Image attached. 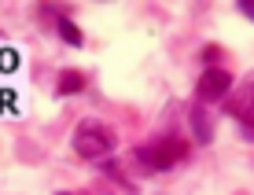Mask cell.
Listing matches in <instances>:
<instances>
[{
  "mask_svg": "<svg viewBox=\"0 0 254 195\" xmlns=\"http://www.w3.org/2000/svg\"><path fill=\"white\" fill-rule=\"evenodd\" d=\"M240 11L247 15V19H254V0H240Z\"/></svg>",
  "mask_w": 254,
  "mask_h": 195,
  "instance_id": "52a82bcc",
  "label": "cell"
},
{
  "mask_svg": "<svg viewBox=\"0 0 254 195\" xmlns=\"http://www.w3.org/2000/svg\"><path fill=\"white\" fill-rule=\"evenodd\" d=\"M118 147L115 132H111L107 126H100V122H85V126L74 129V151L81 158H103L111 155Z\"/></svg>",
  "mask_w": 254,
  "mask_h": 195,
  "instance_id": "7a4b0ae2",
  "label": "cell"
},
{
  "mask_svg": "<svg viewBox=\"0 0 254 195\" xmlns=\"http://www.w3.org/2000/svg\"><path fill=\"white\" fill-rule=\"evenodd\" d=\"M59 92H63V96H74V92H81V88H85V74H81V70H63V74H59Z\"/></svg>",
  "mask_w": 254,
  "mask_h": 195,
  "instance_id": "5b68a950",
  "label": "cell"
},
{
  "mask_svg": "<svg viewBox=\"0 0 254 195\" xmlns=\"http://www.w3.org/2000/svg\"><path fill=\"white\" fill-rule=\"evenodd\" d=\"M243 100H247V103H251V107H254V85L247 88V96H243Z\"/></svg>",
  "mask_w": 254,
  "mask_h": 195,
  "instance_id": "ba28073f",
  "label": "cell"
},
{
  "mask_svg": "<svg viewBox=\"0 0 254 195\" xmlns=\"http://www.w3.org/2000/svg\"><path fill=\"white\" fill-rule=\"evenodd\" d=\"M59 195H70V192H59Z\"/></svg>",
  "mask_w": 254,
  "mask_h": 195,
  "instance_id": "9c48e42d",
  "label": "cell"
},
{
  "mask_svg": "<svg viewBox=\"0 0 254 195\" xmlns=\"http://www.w3.org/2000/svg\"><path fill=\"white\" fill-rule=\"evenodd\" d=\"M56 30H59V37H63L66 44H74V48H77V44H85V33L77 30V26L70 22L66 15H59V19H56Z\"/></svg>",
  "mask_w": 254,
  "mask_h": 195,
  "instance_id": "8992f818",
  "label": "cell"
},
{
  "mask_svg": "<svg viewBox=\"0 0 254 195\" xmlns=\"http://www.w3.org/2000/svg\"><path fill=\"white\" fill-rule=\"evenodd\" d=\"M191 129H195V140H203V144L214 140V126H210V114H206L203 107L191 111Z\"/></svg>",
  "mask_w": 254,
  "mask_h": 195,
  "instance_id": "277c9868",
  "label": "cell"
},
{
  "mask_svg": "<svg viewBox=\"0 0 254 195\" xmlns=\"http://www.w3.org/2000/svg\"><path fill=\"white\" fill-rule=\"evenodd\" d=\"M136 158L147 166V170H173L177 162H185V158H188V140H181V136H159V140H151V144L140 147Z\"/></svg>",
  "mask_w": 254,
  "mask_h": 195,
  "instance_id": "6da1fadb",
  "label": "cell"
},
{
  "mask_svg": "<svg viewBox=\"0 0 254 195\" xmlns=\"http://www.w3.org/2000/svg\"><path fill=\"white\" fill-rule=\"evenodd\" d=\"M247 132H251V136H254V129H247Z\"/></svg>",
  "mask_w": 254,
  "mask_h": 195,
  "instance_id": "30bf717a",
  "label": "cell"
},
{
  "mask_svg": "<svg viewBox=\"0 0 254 195\" xmlns=\"http://www.w3.org/2000/svg\"><path fill=\"white\" fill-rule=\"evenodd\" d=\"M232 88V74L221 66H210L203 70V77H199V100L203 103H214V100H225Z\"/></svg>",
  "mask_w": 254,
  "mask_h": 195,
  "instance_id": "3957f363",
  "label": "cell"
}]
</instances>
